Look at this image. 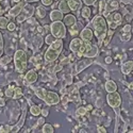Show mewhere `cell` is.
I'll return each mask as SVG.
<instances>
[{
    "label": "cell",
    "instance_id": "28",
    "mask_svg": "<svg viewBox=\"0 0 133 133\" xmlns=\"http://www.w3.org/2000/svg\"><path fill=\"white\" fill-rule=\"evenodd\" d=\"M42 132L43 133H53L54 132V129H53V127L50 124H44L43 129H42Z\"/></svg>",
    "mask_w": 133,
    "mask_h": 133
},
{
    "label": "cell",
    "instance_id": "46",
    "mask_svg": "<svg viewBox=\"0 0 133 133\" xmlns=\"http://www.w3.org/2000/svg\"><path fill=\"white\" fill-rule=\"evenodd\" d=\"M3 105H5V100L2 97H0V107H3Z\"/></svg>",
    "mask_w": 133,
    "mask_h": 133
},
{
    "label": "cell",
    "instance_id": "51",
    "mask_svg": "<svg viewBox=\"0 0 133 133\" xmlns=\"http://www.w3.org/2000/svg\"><path fill=\"white\" fill-rule=\"evenodd\" d=\"M4 132H5L4 126H1V127H0V133H4Z\"/></svg>",
    "mask_w": 133,
    "mask_h": 133
},
{
    "label": "cell",
    "instance_id": "21",
    "mask_svg": "<svg viewBox=\"0 0 133 133\" xmlns=\"http://www.w3.org/2000/svg\"><path fill=\"white\" fill-rule=\"evenodd\" d=\"M104 88H105V91L108 93H113V92H116L117 91V84L113 80H108L105 82Z\"/></svg>",
    "mask_w": 133,
    "mask_h": 133
},
{
    "label": "cell",
    "instance_id": "12",
    "mask_svg": "<svg viewBox=\"0 0 133 133\" xmlns=\"http://www.w3.org/2000/svg\"><path fill=\"white\" fill-rule=\"evenodd\" d=\"M82 44H83V41H82L80 37H75V38H72L71 42H70V44H69V49H70V51L74 52V53H77V52L80 50Z\"/></svg>",
    "mask_w": 133,
    "mask_h": 133
},
{
    "label": "cell",
    "instance_id": "11",
    "mask_svg": "<svg viewBox=\"0 0 133 133\" xmlns=\"http://www.w3.org/2000/svg\"><path fill=\"white\" fill-rule=\"evenodd\" d=\"M94 37V31L92 29H90L88 27L84 28L81 32H80V38L82 41H85V42H92Z\"/></svg>",
    "mask_w": 133,
    "mask_h": 133
},
{
    "label": "cell",
    "instance_id": "43",
    "mask_svg": "<svg viewBox=\"0 0 133 133\" xmlns=\"http://www.w3.org/2000/svg\"><path fill=\"white\" fill-rule=\"evenodd\" d=\"M62 68H63V65L60 64V65H58V66H55V67H54V71H55V72H58V71L62 70Z\"/></svg>",
    "mask_w": 133,
    "mask_h": 133
},
{
    "label": "cell",
    "instance_id": "49",
    "mask_svg": "<svg viewBox=\"0 0 133 133\" xmlns=\"http://www.w3.org/2000/svg\"><path fill=\"white\" fill-rule=\"evenodd\" d=\"M37 1H39V0H25L26 3H32V2H37Z\"/></svg>",
    "mask_w": 133,
    "mask_h": 133
},
{
    "label": "cell",
    "instance_id": "15",
    "mask_svg": "<svg viewBox=\"0 0 133 133\" xmlns=\"http://www.w3.org/2000/svg\"><path fill=\"white\" fill-rule=\"evenodd\" d=\"M23 15L26 17V18H30V17H32V15L35 13V9H34V6H33L32 4H30V3H27V4H25V6H24V9H23Z\"/></svg>",
    "mask_w": 133,
    "mask_h": 133
},
{
    "label": "cell",
    "instance_id": "5",
    "mask_svg": "<svg viewBox=\"0 0 133 133\" xmlns=\"http://www.w3.org/2000/svg\"><path fill=\"white\" fill-rule=\"evenodd\" d=\"M99 47L96 45H93L91 42H85L83 41V44L80 48V50L77 52L79 57H85V58H95L98 54Z\"/></svg>",
    "mask_w": 133,
    "mask_h": 133
},
{
    "label": "cell",
    "instance_id": "16",
    "mask_svg": "<svg viewBox=\"0 0 133 133\" xmlns=\"http://www.w3.org/2000/svg\"><path fill=\"white\" fill-rule=\"evenodd\" d=\"M68 97H69V100H71L74 102L80 101V94H79V91H78V88H77V86L71 87V90L69 91Z\"/></svg>",
    "mask_w": 133,
    "mask_h": 133
},
{
    "label": "cell",
    "instance_id": "18",
    "mask_svg": "<svg viewBox=\"0 0 133 133\" xmlns=\"http://www.w3.org/2000/svg\"><path fill=\"white\" fill-rule=\"evenodd\" d=\"M133 71V61H127L121 64V72L124 75H129Z\"/></svg>",
    "mask_w": 133,
    "mask_h": 133
},
{
    "label": "cell",
    "instance_id": "30",
    "mask_svg": "<svg viewBox=\"0 0 133 133\" xmlns=\"http://www.w3.org/2000/svg\"><path fill=\"white\" fill-rule=\"evenodd\" d=\"M57 39H58V38L55 37V36H53L52 34H48V35H46V37H45V43L49 46V45H51V44H52L53 42H55Z\"/></svg>",
    "mask_w": 133,
    "mask_h": 133
},
{
    "label": "cell",
    "instance_id": "23",
    "mask_svg": "<svg viewBox=\"0 0 133 133\" xmlns=\"http://www.w3.org/2000/svg\"><path fill=\"white\" fill-rule=\"evenodd\" d=\"M25 118H26V111H24V113H23V115H21V117H20V119H19V121H18V124H17L15 127L12 128L11 132H18V130H19L21 127H23V125H24V123H25Z\"/></svg>",
    "mask_w": 133,
    "mask_h": 133
},
{
    "label": "cell",
    "instance_id": "57",
    "mask_svg": "<svg viewBox=\"0 0 133 133\" xmlns=\"http://www.w3.org/2000/svg\"><path fill=\"white\" fill-rule=\"evenodd\" d=\"M1 1H3V0H0V2H1Z\"/></svg>",
    "mask_w": 133,
    "mask_h": 133
},
{
    "label": "cell",
    "instance_id": "53",
    "mask_svg": "<svg viewBox=\"0 0 133 133\" xmlns=\"http://www.w3.org/2000/svg\"><path fill=\"white\" fill-rule=\"evenodd\" d=\"M3 13H4V11H3V10H0V16H2Z\"/></svg>",
    "mask_w": 133,
    "mask_h": 133
},
{
    "label": "cell",
    "instance_id": "52",
    "mask_svg": "<svg viewBox=\"0 0 133 133\" xmlns=\"http://www.w3.org/2000/svg\"><path fill=\"white\" fill-rule=\"evenodd\" d=\"M98 113H100V112H99V111H98V110H96V111H94V114H95V115H99Z\"/></svg>",
    "mask_w": 133,
    "mask_h": 133
},
{
    "label": "cell",
    "instance_id": "14",
    "mask_svg": "<svg viewBox=\"0 0 133 133\" xmlns=\"http://www.w3.org/2000/svg\"><path fill=\"white\" fill-rule=\"evenodd\" d=\"M37 78H38V75H37V72L34 69L28 70L27 74H26V76H25V79H26L27 83H29V84L35 83L37 81Z\"/></svg>",
    "mask_w": 133,
    "mask_h": 133
},
{
    "label": "cell",
    "instance_id": "7",
    "mask_svg": "<svg viewBox=\"0 0 133 133\" xmlns=\"http://www.w3.org/2000/svg\"><path fill=\"white\" fill-rule=\"evenodd\" d=\"M105 19L108 23V30H112L115 32L116 28L123 23V15L118 12L110 13L105 16Z\"/></svg>",
    "mask_w": 133,
    "mask_h": 133
},
{
    "label": "cell",
    "instance_id": "8",
    "mask_svg": "<svg viewBox=\"0 0 133 133\" xmlns=\"http://www.w3.org/2000/svg\"><path fill=\"white\" fill-rule=\"evenodd\" d=\"M107 101H108V104L112 108L115 112L117 111V115H119V108L121 105V97H120L119 93H117V91L113 92V93H108Z\"/></svg>",
    "mask_w": 133,
    "mask_h": 133
},
{
    "label": "cell",
    "instance_id": "19",
    "mask_svg": "<svg viewBox=\"0 0 133 133\" xmlns=\"http://www.w3.org/2000/svg\"><path fill=\"white\" fill-rule=\"evenodd\" d=\"M63 23L65 24V26L71 27L75 24H77V18L72 14H65V17L63 18Z\"/></svg>",
    "mask_w": 133,
    "mask_h": 133
},
{
    "label": "cell",
    "instance_id": "17",
    "mask_svg": "<svg viewBox=\"0 0 133 133\" xmlns=\"http://www.w3.org/2000/svg\"><path fill=\"white\" fill-rule=\"evenodd\" d=\"M72 12H77L82 8V1L81 0H66Z\"/></svg>",
    "mask_w": 133,
    "mask_h": 133
},
{
    "label": "cell",
    "instance_id": "38",
    "mask_svg": "<svg viewBox=\"0 0 133 133\" xmlns=\"http://www.w3.org/2000/svg\"><path fill=\"white\" fill-rule=\"evenodd\" d=\"M43 5H45V6H50L53 2V0H41Z\"/></svg>",
    "mask_w": 133,
    "mask_h": 133
},
{
    "label": "cell",
    "instance_id": "35",
    "mask_svg": "<svg viewBox=\"0 0 133 133\" xmlns=\"http://www.w3.org/2000/svg\"><path fill=\"white\" fill-rule=\"evenodd\" d=\"M3 51H4V43H3L2 34H1V32H0V58L2 57Z\"/></svg>",
    "mask_w": 133,
    "mask_h": 133
},
{
    "label": "cell",
    "instance_id": "48",
    "mask_svg": "<svg viewBox=\"0 0 133 133\" xmlns=\"http://www.w3.org/2000/svg\"><path fill=\"white\" fill-rule=\"evenodd\" d=\"M69 62V58H66V59H64V60H62V62H61V64L63 65V64H66V63H68Z\"/></svg>",
    "mask_w": 133,
    "mask_h": 133
},
{
    "label": "cell",
    "instance_id": "20",
    "mask_svg": "<svg viewBox=\"0 0 133 133\" xmlns=\"http://www.w3.org/2000/svg\"><path fill=\"white\" fill-rule=\"evenodd\" d=\"M63 18H64V13H62L60 10H52L50 12V19L52 21L63 20Z\"/></svg>",
    "mask_w": 133,
    "mask_h": 133
},
{
    "label": "cell",
    "instance_id": "3",
    "mask_svg": "<svg viewBox=\"0 0 133 133\" xmlns=\"http://www.w3.org/2000/svg\"><path fill=\"white\" fill-rule=\"evenodd\" d=\"M63 46H64V43L62 38H58L55 42H53L51 45H49L48 49L45 52V60L48 63L54 62L60 57V54L63 50Z\"/></svg>",
    "mask_w": 133,
    "mask_h": 133
},
{
    "label": "cell",
    "instance_id": "31",
    "mask_svg": "<svg viewBox=\"0 0 133 133\" xmlns=\"http://www.w3.org/2000/svg\"><path fill=\"white\" fill-rule=\"evenodd\" d=\"M14 86L13 85H10L6 90H5V92H4V94H5V96L6 97H13V95H14Z\"/></svg>",
    "mask_w": 133,
    "mask_h": 133
},
{
    "label": "cell",
    "instance_id": "41",
    "mask_svg": "<svg viewBox=\"0 0 133 133\" xmlns=\"http://www.w3.org/2000/svg\"><path fill=\"white\" fill-rule=\"evenodd\" d=\"M68 101H69V97H68V96H63V99H62V103H63V105H66Z\"/></svg>",
    "mask_w": 133,
    "mask_h": 133
},
{
    "label": "cell",
    "instance_id": "32",
    "mask_svg": "<svg viewBox=\"0 0 133 133\" xmlns=\"http://www.w3.org/2000/svg\"><path fill=\"white\" fill-rule=\"evenodd\" d=\"M69 32H70V34L72 36H77V34H78V32H79V27L77 24H75L74 26H71V28L69 29Z\"/></svg>",
    "mask_w": 133,
    "mask_h": 133
},
{
    "label": "cell",
    "instance_id": "26",
    "mask_svg": "<svg viewBox=\"0 0 133 133\" xmlns=\"http://www.w3.org/2000/svg\"><path fill=\"white\" fill-rule=\"evenodd\" d=\"M91 14H92V11H91L90 8H88V5L82 8V13H81V15H82L83 18H90V17H91Z\"/></svg>",
    "mask_w": 133,
    "mask_h": 133
},
{
    "label": "cell",
    "instance_id": "9",
    "mask_svg": "<svg viewBox=\"0 0 133 133\" xmlns=\"http://www.w3.org/2000/svg\"><path fill=\"white\" fill-rule=\"evenodd\" d=\"M119 9V1L118 0H104V12L103 16L105 17L108 14L114 12Z\"/></svg>",
    "mask_w": 133,
    "mask_h": 133
},
{
    "label": "cell",
    "instance_id": "27",
    "mask_svg": "<svg viewBox=\"0 0 133 133\" xmlns=\"http://www.w3.org/2000/svg\"><path fill=\"white\" fill-rule=\"evenodd\" d=\"M9 19L5 16H0V29H6L9 25Z\"/></svg>",
    "mask_w": 133,
    "mask_h": 133
},
{
    "label": "cell",
    "instance_id": "29",
    "mask_svg": "<svg viewBox=\"0 0 133 133\" xmlns=\"http://www.w3.org/2000/svg\"><path fill=\"white\" fill-rule=\"evenodd\" d=\"M21 96H23V90H21L20 87H15L14 88V95L12 98L14 99H19Z\"/></svg>",
    "mask_w": 133,
    "mask_h": 133
},
{
    "label": "cell",
    "instance_id": "42",
    "mask_svg": "<svg viewBox=\"0 0 133 133\" xmlns=\"http://www.w3.org/2000/svg\"><path fill=\"white\" fill-rule=\"evenodd\" d=\"M44 123H45V117H41L38 120H37V125L38 126H41V125H44Z\"/></svg>",
    "mask_w": 133,
    "mask_h": 133
},
{
    "label": "cell",
    "instance_id": "10",
    "mask_svg": "<svg viewBox=\"0 0 133 133\" xmlns=\"http://www.w3.org/2000/svg\"><path fill=\"white\" fill-rule=\"evenodd\" d=\"M93 61H92V58H86L85 60H82V61H79L76 65V71L75 74H79L81 72L83 69H85L86 67H88L90 65H92Z\"/></svg>",
    "mask_w": 133,
    "mask_h": 133
},
{
    "label": "cell",
    "instance_id": "44",
    "mask_svg": "<svg viewBox=\"0 0 133 133\" xmlns=\"http://www.w3.org/2000/svg\"><path fill=\"white\" fill-rule=\"evenodd\" d=\"M98 132H100V133H105L107 132V129L104 127H98Z\"/></svg>",
    "mask_w": 133,
    "mask_h": 133
},
{
    "label": "cell",
    "instance_id": "4",
    "mask_svg": "<svg viewBox=\"0 0 133 133\" xmlns=\"http://www.w3.org/2000/svg\"><path fill=\"white\" fill-rule=\"evenodd\" d=\"M14 64H15V69L18 74H24L27 71L28 67V57L25 50H16L14 53Z\"/></svg>",
    "mask_w": 133,
    "mask_h": 133
},
{
    "label": "cell",
    "instance_id": "2",
    "mask_svg": "<svg viewBox=\"0 0 133 133\" xmlns=\"http://www.w3.org/2000/svg\"><path fill=\"white\" fill-rule=\"evenodd\" d=\"M34 94L36 95V97L45 101L47 105H57L61 101V97L59 96V94H57L55 92L47 91L41 86H37L34 88Z\"/></svg>",
    "mask_w": 133,
    "mask_h": 133
},
{
    "label": "cell",
    "instance_id": "22",
    "mask_svg": "<svg viewBox=\"0 0 133 133\" xmlns=\"http://www.w3.org/2000/svg\"><path fill=\"white\" fill-rule=\"evenodd\" d=\"M59 10L64 14H68L69 12H71V10H70V8H69V5H68V3H67L66 0H60Z\"/></svg>",
    "mask_w": 133,
    "mask_h": 133
},
{
    "label": "cell",
    "instance_id": "34",
    "mask_svg": "<svg viewBox=\"0 0 133 133\" xmlns=\"http://www.w3.org/2000/svg\"><path fill=\"white\" fill-rule=\"evenodd\" d=\"M86 111H87L86 108H84V107H80V108L77 109L76 114H77V115H79V116H83V115L86 114Z\"/></svg>",
    "mask_w": 133,
    "mask_h": 133
},
{
    "label": "cell",
    "instance_id": "25",
    "mask_svg": "<svg viewBox=\"0 0 133 133\" xmlns=\"http://www.w3.org/2000/svg\"><path fill=\"white\" fill-rule=\"evenodd\" d=\"M30 113H31L33 116H38V115L42 113V109H41L38 105H31V108H30Z\"/></svg>",
    "mask_w": 133,
    "mask_h": 133
},
{
    "label": "cell",
    "instance_id": "55",
    "mask_svg": "<svg viewBox=\"0 0 133 133\" xmlns=\"http://www.w3.org/2000/svg\"><path fill=\"white\" fill-rule=\"evenodd\" d=\"M12 1H13V2H17V3H18V2H20V1H21V0H12Z\"/></svg>",
    "mask_w": 133,
    "mask_h": 133
},
{
    "label": "cell",
    "instance_id": "47",
    "mask_svg": "<svg viewBox=\"0 0 133 133\" xmlns=\"http://www.w3.org/2000/svg\"><path fill=\"white\" fill-rule=\"evenodd\" d=\"M112 58H111V57H107L105 58V63H108V64H110V63H112Z\"/></svg>",
    "mask_w": 133,
    "mask_h": 133
},
{
    "label": "cell",
    "instance_id": "54",
    "mask_svg": "<svg viewBox=\"0 0 133 133\" xmlns=\"http://www.w3.org/2000/svg\"><path fill=\"white\" fill-rule=\"evenodd\" d=\"M92 109H93V107H92V105H88V107L86 108V110H92Z\"/></svg>",
    "mask_w": 133,
    "mask_h": 133
},
{
    "label": "cell",
    "instance_id": "33",
    "mask_svg": "<svg viewBox=\"0 0 133 133\" xmlns=\"http://www.w3.org/2000/svg\"><path fill=\"white\" fill-rule=\"evenodd\" d=\"M11 57H9V55H4V57H1L0 58V65H6L11 62Z\"/></svg>",
    "mask_w": 133,
    "mask_h": 133
},
{
    "label": "cell",
    "instance_id": "45",
    "mask_svg": "<svg viewBox=\"0 0 133 133\" xmlns=\"http://www.w3.org/2000/svg\"><path fill=\"white\" fill-rule=\"evenodd\" d=\"M124 31H125V32H130V31H131V26H130V25L125 26V27H124Z\"/></svg>",
    "mask_w": 133,
    "mask_h": 133
},
{
    "label": "cell",
    "instance_id": "56",
    "mask_svg": "<svg viewBox=\"0 0 133 133\" xmlns=\"http://www.w3.org/2000/svg\"><path fill=\"white\" fill-rule=\"evenodd\" d=\"M55 1H60V0H55Z\"/></svg>",
    "mask_w": 133,
    "mask_h": 133
},
{
    "label": "cell",
    "instance_id": "6",
    "mask_svg": "<svg viewBox=\"0 0 133 133\" xmlns=\"http://www.w3.org/2000/svg\"><path fill=\"white\" fill-rule=\"evenodd\" d=\"M50 32L57 38L63 39L66 37L67 29H66V26L62 20H58V21H52V24L50 25Z\"/></svg>",
    "mask_w": 133,
    "mask_h": 133
},
{
    "label": "cell",
    "instance_id": "50",
    "mask_svg": "<svg viewBox=\"0 0 133 133\" xmlns=\"http://www.w3.org/2000/svg\"><path fill=\"white\" fill-rule=\"evenodd\" d=\"M37 31L41 33V34H43L44 33V30H43V27H37Z\"/></svg>",
    "mask_w": 133,
    "mask_h": 133
},
{
    "label": "cell",
    "instance_id": "40",
    "mask_svg": "<svg viewBox=\"0 0 133 133\" xmlns=\"http://www.w3.org/2000/svg\"><path fill=\"white\" fill-rule=\"evenodd\" d=\"M44 117H47L48 116V114H49V110L47 109V108H45V109H42V113H41Z\"/></svg>",
    "mask_w": 133,
    "mask_h": 133
},
{
    "label": "cell",
    "instance_id": "36",
    "mask_svg": "<svg viewBox=\"0 0 133 133\" xmlns=\"http://www.w3.org/2000/svg\"><path fill=\"white\" fill-rule=\"evenodd\" d=\"M82 1H83V3H84L85 5H88V6H90V5H93L94 3H96L98 0H82Z\"/></svg>",
    "mask_w": 133,
    "mask_h": 133
},
{
    "label": "cell",
    "instance_id": "37",
    "mask_svg": "<svg viewBox=\"0 0 133 133\" xmlns=\"http://www.w3.org/2000/svg\"><path fill=\"white\" fill-rule=\"evenodd\" d=\"M6 29H8L9 31H11V32H12V31H15V29H16V25H15L14 23H9Z\"/></svg>",
    "mask_w": 133,
    "mask_h": 133
},
{
    "label": "cell",
    "instance_id": "58",
    "mask_svg": "<svg viewBox=\"0 0 133 133\" xmlns=\"http://www.w3.org/2000/svg\"><path fill=\"white\" fill-rule=\"evenodd\" d=\"M0 10H2V9H1V6H0Z\"/></svg>",
    "mask_w": 133,
    "mask_h": 133
},
{
    "label": "cell",
    "instance_id": "24",
    "mask_svg": "<svg viewBox=\"0 0 133 133\" xmlns=\"http://www.w3.org/2000/svg\"><path fill=\"white\" fill-rule=\"evenodd\" d=\"M36 16L38 17V18H41V19H43V18H45L46 17V10L44 9L43 6H38V8H36Z\"/></svg>",
    "mask_w": 133,
    "mask_h": 133
},
{
    "label": "cell",
    "instance_id": "1",
    "mask_svg": "<svg viewBox=\"0 0 133 133\" xmlns=\"http://www.w3.org/2000/svg\"><path fill=\"white\" fill-rule=\"evenodd\" d=\"M92 26L94 28V34L98 39V47H102L103 42L108 34V23L103 15H96L92 20Z\"/></svg>",
    "mask_w": 133,
    "mask_h": 133
},
{
    "label": "cell",
    "instance_id": "39",
    "mask_svg": "<svg viewBox=\"0 0 133 133\" xmlns=\"http://www.w3.org/2000/svg\"><path fill=\"white\" fill-rule=\"evenodd\" d=\"M71 79H72V76L71 75H66L65 76V80H66V83H67V84H71L72 83Z\"/></svg>",
    "mask_w": 133,
    "mask_h": 133
},
{
    "label": "cell",
    "instance_id": "13",
    "mask_svg": "<svg viewBox=\"0 0 133 133\" xmlns=\"http://www.w3.org/2000/svg\"><path fill=\"white\" fill-rule=\"evenodd\" d=\"M25 4H26V3L21 2V1L18 2V3H17L16 5H14L12 9H10V11H9V16H10V17H17V16L21 13V11H23Z\"/></svg>",
    "mask_w": 133,
    "mask_h": 133
}]
</instances>
